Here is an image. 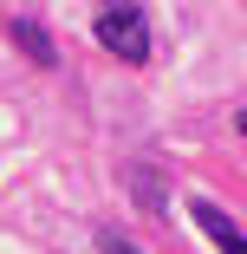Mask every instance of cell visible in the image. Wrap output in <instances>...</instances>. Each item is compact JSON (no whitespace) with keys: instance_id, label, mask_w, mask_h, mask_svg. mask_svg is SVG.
<instances>
[{"instance_id":"1","label":"cell","mask_w":247,"mask_h":254,"mask_svg":"<svg viewBox=\"0 0 247 254\" xmlns=\"http://www.w3.org/2000/svg\"><path fill=\"white\" fill-rule=\"evenodd\" d=\"M91 33H98V46H104L111 59H124V65H150V20H143L137 0H104V7H98V20H91Z\"/></svg>"},{"instance_id":"2","label":"cell","mask_w":247,"mask_h":254,"mask_svg":"<svg viewBox=\"0 0 247 254\" xmlns=\"http://www.w3.org/2000/svg\"><path fill=\"white\" fill-rule=\"evenodd\" d=\"M189 215H195V228H202V235H208L221 254H247V235H241V228H234L221 209H215L208 195H195V202H189Z\"/></svg>"},{"instance_id":"3","label":"cell","mask_w":247,"mask_h":254,"mask_svg":"<svg viewBox=\"0 0 247 254\" xmlns=\"http://www.w3.org/2000/svg\"><path fill=\"white\" fill-rule=\"evenodd\" d=\"M7 39L20 46L33 65H59V46H52V33H46L39 20H7Z\"/></svg>"},{"instance_id":"4","label":"cell","mask_w":247,"mask_h":254,"mask_svg":"<svg viewBox=\"0 0 247 254\" xmlns=\"http://www.w3.org/2000/svg\"><path fill=\"white\" fill-rule=\"evenodd\" d=\"M130 195L143 215H163V183H156V163H130Z\"/></svg>"},{"instance_id":"5","label":"cell","mask_w":247,"mask_h":254,"mask_svg":"<svg viewBox=\"0 0 247 254\" xmlns=\"http://www.w3.org/2000/svg\"><path fill=\"white\" fill-rule=\"evenodd\" d=\"M98 254H143L130 235H117V228H104V235H98Z\"/></svg>"},{"instance_id":"6","label":"cell","mask_w":247,"mask_h":254,"mask_svg":"<svg viewBox=\"0 0 247 254\" xmlns=\"http://www.w3.org/2000/svg\"><path fill=\"white\" fill-rule=\"evenodd\" d=\"M241 137H247V111H241Z\"/></svg>"}]
</instances>
